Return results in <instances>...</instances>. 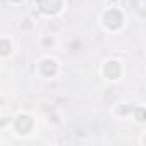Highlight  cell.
Listing matches in <instances>:
<instances>
[{"label":"cell","mask_w":146,"mask_h":146,"mask_svg":"<svg viewBox=\"0 0 146 146\" xmlns=\"http://www.w3.org/2000/svg\"><path fill=\"white\" fill-rule=\"evenodd\" d=\"M31 127H33V120L29 115H19L16 119V129L19 134H28L31 131Z\"/></svg>","instance_id":"cell-3"},{"label":"cell","mask_w":146,"mask_h":146,"mask_svg":"<svg viewBox=\"0 0 146 146\" xmlns=\"http://www.w3.org/2000/svg\"><path fill=\"white\" fill-rule=\"evenodd\" d=\"M110 2H115V0H110Z\"/></svg>","instance_id":"cell-10"},{"label":"cell","mask_w":146,"mask_h":146,"mask_svg":"<svg viewBox=\"0 0 146 146\" xmlns=\"http://www.w3.org/2000/svg\"><path fill=\"white\" fill-rule=\"evenodd\" d=\"M9 53H11V41L0 40V55H9Z\"/></svg>","instance_id":"cell-6"},{"label":"cell","mask_w":146,"mask_h":146,"mask_svg":"<svg viewBox=\"0 0 146 146\" xmlns=\"http://www.w3.org/2000/svg\"><path fill=\"white\" fill-rule=\"evenodd\" d=\"M38 7L45 14H57L62 7V0H38Z\"/></svg>","instance_id":"cell-2"},{"label":"cell","mask_w":146,"mask_h":146,"mask_svg":"<svg viewBox=\"0 0 146 146\" xmlns=\"http://www.w3.org/2000/svg\"><path fill=\"white\" fill-rule=\"evenodd\" d=\"M14 2H23V0H14Z\"/></svg>","instance_id":"cell-9"},{"label":"cell","mask_w":146,"mask_h":146,"mask_svg":"<svg viewBox=\"0 0 146 146\" xmlns=\"http://www.w3.org/2000/svg\"><path fill=\"white\" fill-rule=\"evenodd\" d=\"M122 21H124V16L119 9H110L108 12H105L103 16V23L110 28V29H119L122 26Z\"/></svg>","instance_id":"cell-1"},{"label":"cell","mask_w":146,"mask_h":146,"mask_svg":"<svg viewBox=\"0 0 146 146\" xmlns=\"http://www.w3.org/2000/svg\"><path fill=\"white\" fill-rule=\"evenodd\" d=\"M136 117H137V120L143 122V120H144V110H143V108H137V110H136Z\"/></svg>","instance_id":"cell-7"},{"label":"cell","mask_w":146,"mask_h":146,"mask_svg":"<svg viewBox=\"0 0 146 146\" xmlns=\"http://www.w3.org/2000/svg\"><path fill=\"white\" fill-rule=\"evenodd\" d=\"M103 74L107 79H117L120 76V64L119 62H107L103 67Z\"/></svg>","instance_id":"cell-4"},{"label":"cell","mask_w":146,"mask_h":146,"mask_svg":"<svg viewBox=\"0 0 146 146\" xmlns=\"http://www.w3.org/2000/svg\"><path fill=\"white\" fill-rule=\"evenodd\" d=\"M40 69H41V74H43V76L52 78V76H55V72H57V64H55V60H52V58H45V60L40 64Z\"/></svg>","instance_id":"cell-5"},{"label":"cell","mask_w":146,"mask_h":146,"mask_svg":"<svg viewBox=\"0 0 146 146\" xmlns=\"http://www.w3.org/2000/svg\"><path fill=\"white\" fill-rule=\"evenodd\" d=\"M43 45H46V46L50 45V46H52V45H53V40H52V38H45V40H43Z\"/></svg>","instance_id":"cell-8"}]
</instances>
